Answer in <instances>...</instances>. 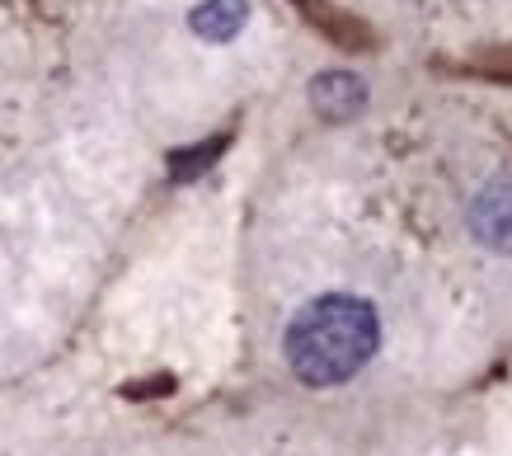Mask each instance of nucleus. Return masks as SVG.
<instances>
[{
	"label": "nucleus",
	"mask_w": 512,
	"mask_h": 456,
	"mask_svg": "<svg viewBox=\"0 0 512 456\" xmlns=\"http://www.w3.org/2000/svg\"><path fill=\"white\" fill-rule=\"evenodd\" d=\"M376 344H381V320H376L372 301L329 292L296 311L282 348L306 386H343L372 362Z\"/></svg>",
	"instance_id": "obj_1"
},
{
	"label": "nucleus",
	"mask_w": 512,
	"mask_h": 456,
	"mask_svg": "<svg viewBox=\"0 0 512 456\" xmlns=\"http://www.w3.org/2000/svg\"><path fill=\"white\" fill-rule=\"evenodd\" d=\"M249 15V5L245 0H207V5H198L193 10V33H202V38H212V43H226L240 24H245Z\"/></svg>",
	"instance_id": "obj_2"
},
{
	"label": "nucleus",
	"mask_w": 512,
	"mask_h": 456,
	"mask_svg": "<svg viewBox=\"0 0 512 456\" xmlns=\"http://www.w3.org/2000/svg\"><path fill=\"white\" fill-rule=\"evenodd\" d=\"M311 95H315V109L339 123V118H348V113L362 104V80L339 76V71H334V76H320V80H315Z\"/></svg>",
	"instance_id": "obj_3"
}]
</instances>
